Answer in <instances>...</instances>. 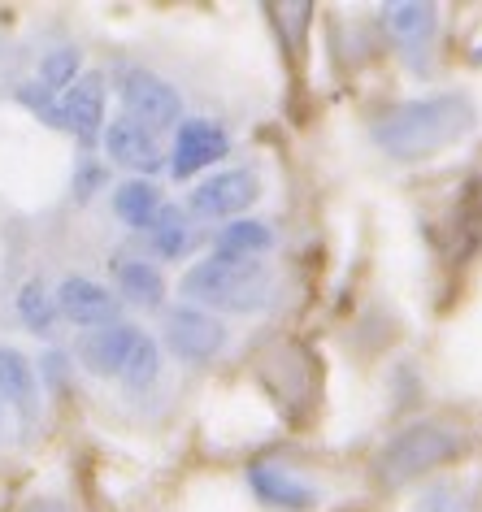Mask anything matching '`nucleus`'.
I'll list each match as a JSON object with an SVG mask.
<instances>
[{
  "label": "nucleus",
  "instance_id": "obj_1",
  "mask_svg": "<svg viewBox=\"0 0 482 512\" xmlns=\"http://www.w3.org/2000/svg\"><path fill=\"white\" fill-rule=\"evenodd\" d=\"M469 126H474V105L456 92H443L383 113L374 126V144L396 161H422L452 148Z\"/></svg>",
  "mask_w": 482,
  "mask_h": 512
},
{
  "label": "nucleus",
  "instance_id": "obj_2",
  "mask_svg": "<svg viewBox=\"0 0 482 512\" xmlns=\"http://www.w3.org/2000/svg\"><path fill=\"white\" fill-rule=\"evenodd\" d=\"M274 278L261 261L252 256H218L192 265L183 274V296L196 304H213V309H231V313H252L270 300Z\"/></svg>",
  "mask_w": 482,
  "mask_h": 512
},
{
  "label": "nucleus",
  "instance_id": "obj_3",
  "mask_svg": "<svg viewBox=\"0 0 482 512\" xmlns=\"http://www.w3.org/2000/svg\"><path fill=\"white\" fill-rule=\"evenodd\" d=\"M465 452V434L448 426V421H417V426L400 430L383 452V473L391 482L417 478L426 469H439Z\"/></svg>",
  "mask_w": 482,
  "mask_h": 512
},
{
  "label": "nucleus",
  "instance_id": "obj_4",
  "mask_svg": "<svg viewBox=\"0 0 482 512\" xmlns=\"http://www.w3.org/2000/svg\"><path fill=\"white\" fill-rule=\"evenodd\" d=\"M118 92L126 105V118H135L144 131H166L183 118V96L152 70H122Z\"/></svg>",
  "mask_w": 482,
  "mask_h": 512
},
{
  "label": "nucleus",
  "instance_id": "obj_5",
  "mask_svg": "<svg viewBox=\"0 0 482 512\" xmlns=\"http://www.w3.org/2000/svg\"><path fill=\"white\" fill-rule=\"evenodd\" d=\"M105 100H109V87H105V74H79L74 79L70 92L57 96L53 113H48V126H57V131H70L79 144H92L100 122H105Z\"/></svg>",
  "mask_w": 482,
  "mask_h": 512
},
{
  "label": "nucleus",
  "instance_id": "obj_6",
  "mask_svg": "<svg viewBox=\"0 0 482 512\" xmlns=\"http://www.w3.org/2000/svg\"><path fill=\"white\" fill-rule=\"evenodd\" d=\"M166 343L183 361H209V356L222 352L226 326L213 313L196 309V304H183V309H170L166 317Z\"/></svg>",
  "mask_w": 482,
  "mask_h": 512
},
{
  "label": "nucleus",
  "instance_id": "obj_7",
  "mask_svg": "<svg viewBox=\"0 0 482 512\" xmlns=\"http://www.w3.org/2000/svg\"><path fill=\"white\" fill-rule=\"evenodd\" d=\"M226 152H231V135L213 118H192L179 126V139H174V152H170L174 157L170 170H174V178H192L196 170L218 165Z\"/></svg>",
  "mask_w": 482,
  "mask_h": 512
},
{
  "label": "nucleus",
  "instance_id": "obj_8",
  "mask_svg": "<svg viewBox=\"0 0 482 512\" xmlns=\"http://www.w3.org/2000/svg\"><path fill=\"white\" fill-rule=\"evenodd\" d=\"M257 196H261V183L252 170H222V174L205 178V183H196L187 204H192V213H200V217H235Z\"/></svg>",
  "mask_w": 482,
  "mask_h": 512
},
{
  "label": "nucleus",
  "instance_id": "obj_9",
  "mask_svg": "<svg viewBox=\"0 0 482 512\" xmlns=\"http://www.w3.org/2000/svg\"><path fill=\"white\" fill-rule=\"evenodd\" d=\"M139 343V326L131 322H109L100 330H87L83 343H79V356H83V369L96 378H122V365L126 356H131V348Z\"/></svg>",
  "mask_w": 482,
  "mask_h": 512
},
{
  "label": "nucleus",
  "instance_id": "obj_10",
  "mask_svg": "<svg viewBox=\"0 0 482 512\" xmlns=\"http://www.w3.org/2000/svg\"><path fill=\"white\" fill-rule=\"evenodd\" d=\"M57 313H66L74 326H109L118 317V296L109 287L92 283V278H66L57 287Z\"/></svg>",
  "mask_w": 482,
  "mask_h": 512
},
{
  "label": "nucleus",
  "instance_id": "obj_11",
  "mask_svg": "<svg viewBox=\"0 0 482 512\" xmlns=\"http://www.w3.org/2000/svg\"><path fill=\"white\" fill-rule=\"evenodd\" d=\"M105 148H109L113 161H122L126 170H139V174H157L161 165H166V152H161L157 135L144 131V126H139L135 118H126V113L118 122H109Z\"/></svg>",
  "mask_w": 482,
  "mask_h": 512
},
{
  "label": "nucleus",
  "instance_id": "obj_12",
  "mask_svg": "<svg viewBox=\"0 0 482 512\" xmlns=\"http://www.w3.org/2000/svg\"><path fill=\"white\" fill-rule=\"evenodd\" d=\"M248 482H252V491H257L265 504H274V508L300 512V508H313V504H317V491H313V486L300 482L296 473H287L283 465H252V469H248Z\"/></svg>",
  "mask_w": 482,
  "mask_h": 512
},
{
  "label": "nucleus",
  "instance_id": "obj_13",
  "mask_svg": "<svg viewBox=\"0 0 482 512\" xmlns=\"http://www.w3.org/2000/svg\"><path fill=\"white\" fill-rule=\"evenodd\" d=\"M0 400L22 408V413H35V400H40V387H35V369L22 352L0 348Z\"/></svg>",
  "mask_w": 482,
  "mask_h": 512
},
{
  "label": "nucleus",
  "instance_id": "obj_14",
  "mask_svg": "<svg viewBox=\"0 0 482 512\" xmlns=\"http://www.w3.org/2000/svg\"><path fill=\"white\" fill-rule=\"evenodd\" d=\"M113 209H118V217L126 226L148 230V222L161 209V187H152L148 178H126V183L113 191Z\"/></svg>",
  "mask_w": 482,
  "mask_h": 512
},
{
  "label": "nucleus",
  "instance_id": "obj_15",
  "mask_svg": "<svg viewBox=\"0 0 482 512\" xmlns=\"http://www.w3.org/2000/svg\"><path fill=\"white\" fill-rule=\"evenodd\" d=\"M118 287L126 300L144 304V309H161V300H166V278H161V270H152L148 261H122Z\"/></svg>",
  "mask_w": 482,
  "mask_h": 512
},
{
  "label": "nucleus",
  "instance_id": "obj_16",
  "mask_svg": "<svg viewBox=\"0 0 482 512\" xmlns=\"http://www.w3.org/2000/svg\"><path fill=\"white\" fill-rule=\"evenodd\" d=\"M148 235H152V248H157L161 256H183L187 248H192V222H187L183 209H174V204H161L157 217L148 222Z\"/></svg>",
  "mask_w": 482,
  "mask_h": 512
},
{
  "label": "nucleus",
  "instance_id": "obj_17",
  "mask_svg": "<svg viewBox=\"0 0 482 512\" xmlns=\"http://www.w3.org/2000/svg\"><path fill=\"white\" fill-rule=\"evenodd\" d=\"M274 243V230L265 222H248V217H235L231 226L218 230V256H257Z\"/></svg>",
  "mask_w": 482,
  "mask_h": 512
},
{
  "label": "nucleus",
  "instance_id": "obj_18",
  "mask_svg": "<svg viewBox=\"0 0 482 512\" xmlns=\"http://www.w3.org/2000/svg\"><path fill=\"white\" fill-rule=\"evenodd\" d=\"M387 27L400 44H417L435 27V9L422 5V0H396V5H387Z\"/></svg>",
  "mask_w": 482,
  "mask_h": 512
},
{
  "label": "nucleus",
  "instance_id": "obj_19",
  "mask_svg": "<svg viewBox=\"0 0 482 512\" xmlns=\"http://www.w3.org/2000/svg\"><path fill=\"white\" fill-rule=\"evenodd\" d=\"M18 317L35 330V335H48V330H53V322H57V296L40 283V278L22 283V291H18Z\"/></svg>",
  "mask_w": 482,
  "mask_h": 512
},
{
  "label": "nucleus",
  "instance_id": "obj_20",
  "mask_svg": "<svg viewBox=\"0 0 482 512\" xmlns=\"http://www.w3.org/2000/svg\"><path fill=\"white\" fill-rule=\"evenodd\" d=\"M74 79H79V53L74 48H53L44 61H40V83L48 96H61V92H70Z\"/></svg>",
  "mask_w": 482,
  "mask_h": 512
},
{
  "label": "nucleus",
  "instance_id": "obj_21",
  "mask_svg": "<svg viewBox=\"0 0 482 512\" xmlns=\"http://www.w3.org/2000/svg\"><path fill=\"white\" fill-rule=\"evenodd\" d=\"M157 374H161V352H157V343L139 335V343L131 348V356H126V365H122V382H126L131 391H144V387H152V382H157Z\"/></svg>",
  "mask_w": 482,
  "mask_h": 512
},
{
  "label": "nucleus",
  "instance_id": "obj_22",
  "mask_svg": "<svg viewBox=\"0 0 482 512\" xmlns=\"http://www.w3.org/2000/svg\"><path fill=\"white\" fill-rule=\"evenodd\" d=\"M413 512H469V504L456 486H435V491H426L422 499H417Z\"/></svg>",
  "mask_w": 482,
  "mask_h": 512
},
{
  "label": "nucleus",
  "instance_id": "obj_23",
  "mask_svg": "<svg viewBox=\"0 0 482 512\" xmlns=\"http://www.w3.org/2000/svg\"><path fill=\"white\" fill-rule=\"evenodd\" d=\"M96 183H100V165L83 161V165H79V178H74V196L87 200V196H92V187H96Z\"/></svg>",
  "mask_w": 482,
  "mask_h": 512
},
{
  "label": "nucleus",
  "instance_id": "obj_24",
  "mask_svg": "<svg viewBox=\"0 0 482 512\" xmlns=\"http://www.w3.org/2000/svg\"><path fill=\"white\" fill-rule=\"evenodd\" d=\"M44 374H48V382H53V387H57V382H66V356H61V352H48V356H44Z\"/></svg>",
  "mask_w": 482,
  "mask_h": 512
},
{
  "label": "nucleus",
  "instance_id": "obj_25",
  "mask_svg": "<svg viewBox=\"0 0 482 512\" xmlns=\"http://www.w3.org/2000/svg\"><path fill=\"white\" fill-rule=\"evenodd\" d=\"M27 512H66V508H61L57 499H40V504H31Z\"/></svg>",
  "mask_w": 482,
  "mask_h": 512
}]
</instances>
